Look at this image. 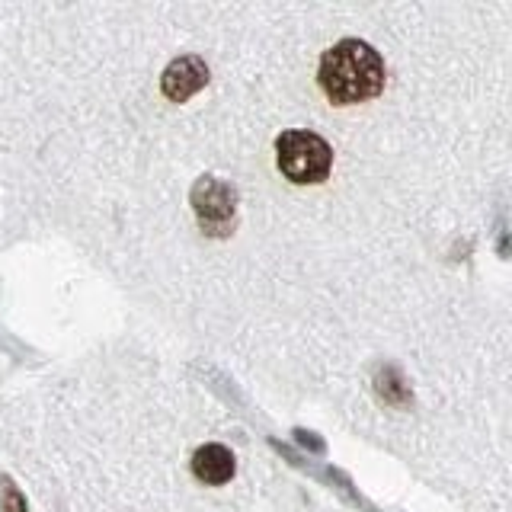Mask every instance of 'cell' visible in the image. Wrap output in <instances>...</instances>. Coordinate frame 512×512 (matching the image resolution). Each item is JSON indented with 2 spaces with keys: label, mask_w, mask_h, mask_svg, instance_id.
<instances>
[{
  "label": "cell",
  "mask_w": 512,
  "mask_h": 512,
  "mask_svg": "<svg viewBox=\"0 0 512 512\" xmlns=\"http://www.w3.org/2000/svg\"><path fill=\"white\" fill-rule=\"evenodd\" d=\"M317 84L336 106H356L384 90V61L368 42L343 39L320 58Z\"/></svg>",
  "instance_id": "obj_1"
},
{
  "label": "cell",
  "mask_w": 512,
  "mask_h": 512,
  "mask_svg": "<svg viewBox=\"0 0 512 512\" xmlns=\"http://www.w3.org/2000/svg\"><path fill=\"white\" fill-rule=\"evenodd\" d=\"M276 164L285 180H292L298 186H314L330 176L333 148L314 132L292 128V132H282L276 138Z\"/></svg>",
  "instance_id": "obj_2"
},
{
  "label": "cell",
  "mask_w": 512,
  "mask_h": 512,
  "mask_svg": "<svg viewBox=\"0 0 512 512\" xmlns=\"http://www.w3.org/2000/svg\"><path fill=\"white\" fill-rule=\"evenodd\" d=\"M192 208H196V218L208 234L224 237L237 221V189L218 176H202L192 186Z\"/></svg>",
  "instance_id": "obj_3"
},
{
  "label": "cell",
  "mask_w": 512,
  "mask_h": 512,
  "mask_svg": "<svg viewBox=\"0 0 512 512\" xmlns=\"http://www.w3.org/2000/svg\"><path fill=\"white\" fill-rule=\"evenodd\" d=\"M208 84V64L199 55H180L167 64V71L160 74V90L167 100L186 103L189 96H196Z\"/></svg>",
  "instance_id": "obj_4"
},
{
  "label": "cell",
  "mask_w": 512,
  "mask_h": 512,
  "mask_svg": "<svg viewBox=\"0 0 512 512\" xmlns=\"http://www.w3.org/2000/svg\"><path fill=\"white\" fill-rule=\"evenodd\" d=\"M234 471H237L234 452L218 445V442H208V445L196 448V455H192V474H196L208 487L228 484V480L234 477Z\"/></svg>",
  "instance_id": "obj_5"
},
{
  "label": "cell",
  "mask_w": 512,
  "mask_h": 512,
  "mask_svg": "<svg viewBox=\"0 0 512 512\" xmlns=\"http://www.w3.org/2000/svg\"><path fill=\"white\" fill-rule=\"evenodd\" d=\"M4 509H7V512H26L23 493L16 490V484H13L10 477H4Z\"/></svg>",
  "instance_id": "obj_6"
}]
</instances>
